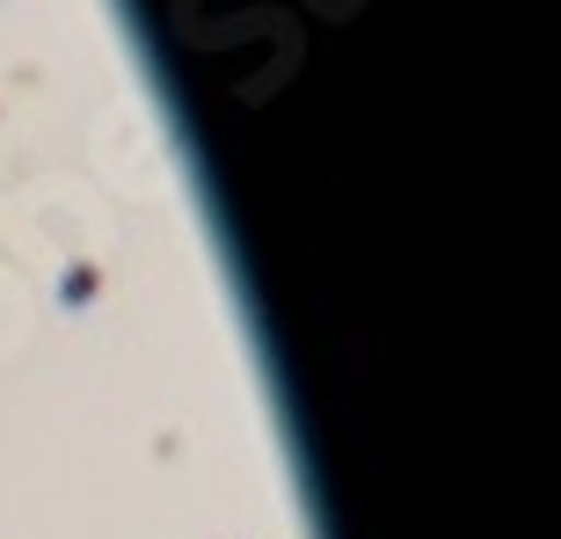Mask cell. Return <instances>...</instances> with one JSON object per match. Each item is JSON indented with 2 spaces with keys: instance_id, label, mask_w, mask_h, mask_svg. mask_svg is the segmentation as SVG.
Returning <instances> with one entry per match:
<instances>
[{
  "instance_id": "1",
  "label": "cell",
  "mask_w": 561,
  "mask_h": 539,
  "mask_svg": "<svg viewBox=\"0 0 561 539\" xmlns=\"http://www.w3.org/2000/svg\"><path fill=\"white\" fill-rule=\"evenodd\" d=\"M95 299H103V270L95 263H66L59 270V307L81 313V307H95Z\"/></svg>"
}]
</instances>
